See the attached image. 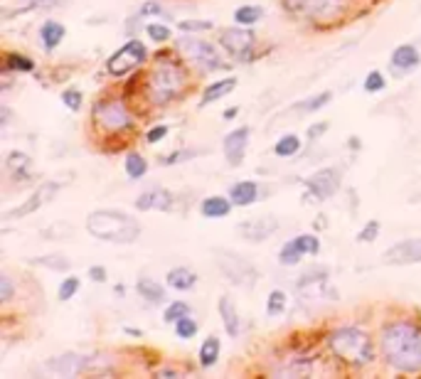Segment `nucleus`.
I'll list each match as a JSON object with an SVG mask.
<instances>
[{"label":"nucleus","instance_id":"34","mask_svg":"<svg viewBox=\"0 0 421 379\" xmlns=\"http://www.w3.org/2000/svg\"><path fill=\"white\" fill-rule=\"evenodd\" d=\"M286 306H288V295L281 289L271 291L269 298H266V313H269L271 318L283 315V313H286Z\"/></svg>","mask_w":421,"mask_h":379},{"label":"nucleus","instance_id":"35","mask_svg":"<svg viewBox=\"0 0 421 379\" xmlns=\"http://www.w3.org/2000/svg\"><path fill=\"white\" fill-rule=\"evenodd\" d=\"M330 99H333L330 91H323V94H318V97H310V99H306V101H298L293 108H296V111H303V113H313V111H320L323 106H328Z\"/></svg>","mask_w":421,"mask_h":379},{"label":"nucleus","instance_id":"3","mask_svg":"<svg viewBox=\"0 0 421 379\" xmlns=\"http://www.w3.org/2000/svg\"><path fill=\"white\" fill-rule=\"evenodd\" d=\"M163 59L153 67V72L146 79V97L151 99V104L156 106H165V104L175 101V99L185 91L187 74L173 59H165V55H160Z\"/></svg>","mask_w":421,"mask_h":379},{"label":"nucleus","instance_id":"25","mask_svg":"<svg viewBox=\"0 0 421 379\" xmlns=\"http://www.w3.org/2000/svg\"><path fill=\"white\" fill-rule=\"evenodd\" d=\"M62 0H20L17 6H6L0 10V17L3 20H12L15 15H23V12H32V10H42V8H52Z\"/></svg>","mask_w":421,"mask_h":379},{"label":"nucleus","instance_id":"19","mask_svg":"<svg viewBox=\"0 0 421 379\" xmlns=\"http://www.w3.org/2000/svg\"><path fill=\"white\" fill-rule=\"evenodd\" d=\"M219 318H222V325H225L227 335L236 338L242 333V320H239V311H236V303L232 300V295H222L219 298Z\"/></svg>","mask_w":421,"mask_h":379},{"label":"nucleus","instance_id":"54","mask_svg":"<svg viewBox=\"0 0 421 379\" xmlns=\"http://www.w3.org/2000/svg\"><path fill=\"white\" fill-rule=\"evenodd\" d=\"M126 333H129L131 338H140V335H143V330H135V328H126Z\"/></svg>","mask_w":421,"mask_h":379},{"label":"nucleus","instance_id":"32","mask_svg":"<svg viewBox=\"0 0 421 379\" xmlns=\"http://www.w3.org/2000/svg\"><path fill=\"white\" fill-rule=\"evenodd\" d=\"M124 165H126V175H129L131 180H140V177L148 173V163L140 153H129Z\"/></svg>","mask_w":421,"mask_h":379},{"label":"nucleus","instance_id":"50","mask_svg":"<svg viewBox=\"0 0 421 379\" xmlns=\"http://www.w3.org/2000/svg\"><path fill=\"white\" fill-rule=\"evenodd\" d=\"M89 278H91V281H96V283H104L109 278V273H106V269H104V266H91L89 269Z\"/></svg>","mask_w":421,"mask_h":379},{"label":"nucleus","instance_id":"44","mask_svg":"<svg viewBox=\"0 0 421 379\" xmlns=\"http://www.w3.org/2000/svg\"><path fill=\"white\" fill-rule=\"evenodd\" d=\"M377 237H380V222H377V220H370L365 226H362V232L357 234V242L370 244V242H375Z\"/></svg>","mask_w":421,"mask_h":379},{"label":"nucleus","instance_id":"46","mask_svg":"<svg viewBox=\"0 0 421 379\" xmlns=\"http://www.w3.org/2000/svg\"><path fill=\"white\" fill-rule=\"evenodd\" d=\"M387 86V79L382 77V72H370L365 77V91L375 94V91H382Z\"/></svg>","mask_w":421,"mask_h":379},{"label":"nucleus","instance_id":"37","mask_svg":"<svg viewBox=\"0 0 421 379\" xmlns=\"http://www.w3.org/2000/svg\"><path fill=\"white\" fill-rule=\"evenodd\" d=\"M6 69H10V72H32L35 62L25 55H8L6 57Z\"/></svg>","mask_w":421,"mask_h":379},{"label":"nucleus","instance_id":"49","mask_svg":"<svg viewBox=\"0 0 421 379\" xmlns=\"http://www.w3.org/2000/svg\"><path fill=\"white\" fill-rule=\"evenodd\" d=\"M168 130H170V128H168V126H163V124H160V126H153V128L148 130L146 141L151 143V146H153V143H160L165 136H168Z\"/></svg>","mask_w":421,"mask_h":379},{"label":"nucleus","instance_id":"30","mask_svg":"<svg viewBox=\"0 0 421 379\" xmlns=\"http://www.w3.org/2000/svg\"><path fill=\"white\" fill-rule=\"evenodd\" d=\"M298 150H301V138H298L296 133L281 136L274 146V155H279V158H291V155H296Z\"/></svg>","mask_w":421,"mask_h":379},{"label":"nucleus","instance_id":"33","mask_svg":"<svg viewBox=\"0 0 421 379\" xmlns=\"http://www.w3.org/2000/svg\"><path fill=\"white\" fill-rule=\"evenodd\" d=\"M32 264L37 266H45V269H52V271H69L72 269V261L62 254H50V256H39V259H32Z\"/></svg>","mask_w":421,"mask_h":379},{"label":"nucleus","instance_id":"18","mask_svg":"<svg viewBox=\"0 0 421 379\" xmlns=\"http://www.w3.org/2000/svg\"><path fill=\"white\" fill-rule=\"evenodd\" d=\"M135 210L148 212V210H160V212H170L173 210V195L163 187H153V190H146L140 193L138 200H135Z\"/></svg>","mask_w":421,"mask_h":379},{"label":"nucleus","instance_id":"47","mask_svg":"<svg viewBox=\"0 0 421 379\" xmlns=\"http://www.w3.org/2000/svg\"><path fill=\"white\" fill-rule=\"evenodd\" d=\"M62 104L69 108V111H79V108H82V91L79 89L62 91Z\"/></svg>","mask_w":421,"mask_h":379},{"label":"nucleus","instance_id":"9","mask_svg":"<svg viewBox=\"0 0 421 379\" xmlns=\"http://www.w3.org/2000/svg\"><path fill=\"white\" fill-rule=\"evenodd\" d=\"M254 37L252 30H244V28H225L219 32V45L225 47L234 59L239 62H249L254 57Z\"/></svg>","mask_w":421,"mask_h":379},{"label":"nucleus","instance_id":"51","mask_svg":"<svg viewBox=\"0 0 421 379\" xmlns=\"http://www.w3.org/2000/svg\"><path fill=\"white\" fill-rule=\"evenodd\" d=\"M326 130H328V124H326V121H320V124H315V126H310V128H308V138H310V141H315V138H320Z\"/></svg>","mask_w":421,"mask_h":379},{"label":"nucleus","instance_id":"40","mask_svg":"<svg viewBox=\"0 0 421 379\" xmlns=\"http://www.w3.org/2000/svg\"><path fill=\"white\" fill-rule=\"evenodd\" d=\"M195 333H197V323H195V320H192L190 315L180 318L178 323H175V335H178V338H183V340H190Z\"/></svg>","mask_w":421,"mask_h":379},{"label":"nucleus","instance_id":"41","mask_svg":"<svg viewBox=\"0 0 421 379\" xmlns=\"http://www.w3.org/2000/svg\"><path fill=\"white\" fill-rule=\"evenodd\" d=\"M214 25L209 20H180L178 23V30L180 32H207L212 30Z\"/></svg>","mask_w":421,"mask_h":379},{"label":"nucleus","instance_id":"45","mask_svg":"<svg viewBox=\"0 0 421 379\" xmlns=\"http://www.w3.org/2000/svg\"><path fill=\"white\" fill-rule=\"evenodd\" d=\"M200 153V150H192V148H187V150H175V153L165 155V158H160V163L163 165H175V163H185V160H192L195 155Z\"/></svg>","mask_w":421,"mask_h":379},{"label":"nucleus","instance_id":"29","mask_svg":"<svg viewBox=\"0 0 421 379\" xmlns=\"http://www.w3.org/2000/svg\"><path fill=\"white\" fill-rule=\"evenodd\" d=\"M310 360H291L288 365H279L274 369L276 377H308L310 374Z\"/></svg>","mask_w":421,"mask_h":379},{"label":"nucleus","instance_id":"7","mask_svg":"<svg viewBox=\"0 0 421 379\" xmlns=\"http://www.w3.org/2000/svg\"><path fill=\"white\" fill-rule=\"evenodd\" d=\"M217 266L219 271L225 273V278L234 286H244V289H252L254 283L259 281V271L252 261L242 259V256L230 254V251H217Z\"/></svg>","mask_w":421,"mask_h":379},{"label":"nucleus","instance_id":"43","mask_svg":"<svg viewBox=\"0 0 421 379\" xmlns=\"http://www.w3.org/2000/svg\"><path fill=\"white\" fill-rule=\"evenodd\" d=\"M12 295H15V286H12L10 276H8V273H0V303L8 306L12 300Z\"/></svg>","mask_w":421,"mask_h":379},{"label":"nucleus","instance_id":"20","mask_svg":"<svg viewBox=\"0 0 421 379\" xmlns=\"http://www.w3.org/2000/svg\"><path fill=\"white\" fill-rule=\"evenodd\" d=\"M421 64V55L414 45H399L397 50L392 52V59H389V67L394 72H409V69L419 67Z\"/></svg>","mask_w":421,"mask_h":379},{"label":"nucleus","instance_id":"24","mask_svg":"<svg viewBox=\"0 0 421 379\" xmlns=\"http://www.w3.org/2000/svg\"><path fill=\"white\" fill-rule=\"evenodd\" d=\"M232 200L222 197V195H212V197H205L203 204H200V212H203V217H207V220H222V217H227L232 212Z\"/></svg>","mask_w":421,"mask_h":379},{"label":"nucleus","instance_id":"6","mask_svg":"<svg viewBox=\"0 0 421 379\" xmlns=\"http://www.w3.org/2000/svg\"><path fill=\"white\" fill-rule=\"evenodd\" d=\"M148 59V50L140 40H129L121 50H116L106 59L109 77H126L129 72L138 69Z\"/></svg>","mask_w":421,"mask_h":379},{"label":"nucleus","instance_id":"38","mask_svg":"<svg viewBox=\"0 0 421 379\" xmlns=\"http://www.w3.org/2000/svg\"><path fill=\"white\" fill-rule=\"evenodd\" d=\"M79 289H82V281H79L77 276H67L62 283H59V291H57V298H59V300H69V298H74V293H79Z\"/></svg>","mask_w":421,"mask_h":379},{"label":"nucleus","instance_id":"8","mask_svg":"<svg viewBox=\"0 0 421 379\" xmlns=\"http://www.w3.org/2000/svg\"><path fill=\"white\" fill-rule=\"evenodd\" d=\"M178 50H183L192 62L200 64L203 69H209V72L227 67V64L222 62V57H219L217 47L205 40H197V37H183V40H178Z\"/></svg>","mask_w":421,"mask_h":379},{"label":"nucleus","instance_id":"36","mask_svg":"<svg viewBox=\"0 0 421 379\" xmlns=\"http://www.w3.org/2000/svg\"><path fill=\"white\" fill-rule=\"evenodd\" d=\"M185 315H190V306H187V303H183V300H173V303L165 308L163 320H165V323H178L180 318H185Z\"/></svg>","mask_w":421,"mask_h":379},{"label":"nucleus","instance_id":"31","mask_svg":"<svg viewBox=\"0 0 421 379\" xmlns=\"http://www.w3.org/2000/svg\"><path fill=\"white\" fill-rule=\"evenodd\" d=\"M261 17H264V8L261 6H242V8H236L234 10V23L244 25V28L256 25Z\"/></svg>","mask_w":421,"mask_h":379},{"label":"nucleus","instance_id":"27","mask_svg":"<svg viewBox=\"0 0 421 379\" xmlns=\"http://www.w3.org/2000/svg\"><path fill=\"white\" fill-rule=\"evenodd\" d=\"M135 291H138L140 298H146L148 303H163V300L168 298L163 286L158 281H153V278H140V281L135 283Z\"/></svg>","mask_w":421,"mask_h":379},{"label":"nucleus","instance_id":"1","mask_svg":"<svg viewBox=\"0 0 421 379\" xmlns=\"http://www.w3.org/2000/svg\"><path fill=\"white\" fill-rule=\"evenodd\" d=\"M380 350L389 367L399 372H419L421 369V328L409 320L389 323L380 335Z\"/></svg>","mask_w":421,"mask_h":379},{"label":"nucleus","instance_id":"11","mask_svg":"<svg viewBox=\"0 0 421 379\" xmlns=\"http://www.w3.org/2000/svg\"><path fill=\"white\" fill-rule=\"evenodd\" d=\"M340 185H343V175H340V170H337V168H323V170H318L315 175H310L308 180H306V193H308L313 200H318V202H326V200H330L333 195L340 190Z\"/></svg>","mask_w":421,"mask_h":379},{"label":"nucleus","instance_id":"2","mask_svg":"<svg viewBox=\"0 0 421 379\" xmlns=\"http://www.w3.org/2000/svg\"><path fill=\"white\" fill-rule=\"evenodd\" d=\"M86 232L99 242L133 244L140 237V224L124 210H96L86 217Z\"/></svg>","mask_w":421,"mask_h":379},{"label":"nucleus","instance_id":"16","mask_svg":"<svg viewBox=\"0 0 421 379\" xmlns=\"http://www.w3.org/2000/svg\"><path fill=\"white\" fill-rule=\"evenodd\" d=\"M384 264L389 266H411V264H421V237L404 239V242L394 244L384 251Z\"/></svg>","mask_w":421,"mask_h":379},{"label":"nucleus","instance_id":"14","mask_svg":"<svg viewBox=\"0 0 421 379\" xmlns=\"http://www.w3.org/2000/svg\"><path fill=\"white\" fill-rule=\"evenodd\" d=\"M279 229V220L271 215L266 217H254V220H244L236 224V234L244 239V242H252V244H259V242H266L271 239Z\"/></svg>","mask_w":421,"mask_h":379},{"label":"nucleus","instance_id":"28","mask_svg":"<svg viewBox=\"0 0 421 379\" xmlns=\"http://www.w3.org/2000/svg\"><path fill=\"white\" fill-rule=\"evenodd\" d=\"M219 347H222V342H219V338H214V335H209V338H205L203 347H200V365H203L205 369L214 367L219 360Z\"/></svg>","mask_w":421,"mask_h":379},{"label":"nucleus","instance_id":"5","mask_svg":"<svg viewBox=\"0 0 421 379\" xmlns=\"http://www.w3.org/2000/svg\"><path fill=\"white\" fill-rule=\"evenodd\" d=\"M94 124L106 133H124L133 126V116L121 99H102L94 104Z\"/></svg>","mask_w":421,"mask_h":379},{"label":"nucleus","instance_id":"52","mask_svg":"<svg viewBox=\"0 0 421 379\" xmlns=\"http://www.w3.org/2000/svg\"><path fill=\"white\" fill-rule=\"evenodd\" d=\"M236 113H239V108H236V106H230L225 113H222V119H225V121H232V119L236 116Z\"/></svg>","mask_w":421,"mask_h":379},{"label":"nucleus","instance_id":"12","mask_svg":"<svg viewBox=\"0 0 421 379\" xmlns=\"http://www.w3.org/2000/svg\"><path fill=\"white\" fill-rule=\"evenodd\" d=\"M320 251V239L315 234H301L296 239H288L279 251V261L283 266H296L303 256H315Z\"/></svg>","mask_w":421,"mask_h":379},{"label":"nucleus","instance_id":"42","mask_svg":"<svg viewBox=\"0 0 421 379\" xmlns=\"http://www.w3.org/2000/svg\"><path fill=\"white\" fill-rule=\"evenodd\" d=\"M146 32L153 42H168L170 40V28L163 23H151L146 25Z\"/></svg>","mask_w":421,"mask_h":379},{"label":"nucleus","instance_id":"17","mask_svg":"<svg viewBox=\"0 0 421 379\" xmlns=\"http://www.w3.org/2000/svg\"><path fill=\"white\" fill-rule=\"evenodd\" d=\"M249 126H239L236 130H232V133H227L225 136V143H222V148H225V155H227V163L232 165V168H236V165L244 163V153H247V143H249Z\"/></svg>","mask_w":421,"mask_h":379},{"label":"nucleus","instance_id":"22","mask_svg":"<svg viewBox=\"0 0 421 379\" xmlns=\"http://www.w3.org/2000/svg\"><path fill=\"white\" fill-rule=\"evenodd\" d=\"M64 35H67V28H64L62 23H57V20H45L42 28H39V42H42V47H45L47 52H52L62 45Z\"/></svg>","mask_w":421,"mask_h":379},{"label":"nucleus","instance_id":"39","mask_svg":"<svg viewBox=\"0 0 421 379\" xmlns=\"http://www.w3.org/2000/svg\"><path fill=\"white\" fill-rule=\"evenodd\" d=\"M6 165H8V170L12 173V177H17L20 173H25V168L30 165V158L25 153H10V155H8V160H6Z\"/></svg>","mask_w":421,"mask_h":379},{"label":"nucleus","instance_id":"48","mask_svg":"<svg viewBox=\"0 0 421 379\" xmlns=\"http://www.w3.org/2000/svg\"><path fill=\"white\" fill-rule=\"evenodd\" d=\"M140 17H151V15H163V6L158 3V0H146L138 10Z\"/></svg>","mask_w":421,"mask_h":379},{"label":"nucleus","instance_id":"53","mask_svg":"<svg viewBox=\"0 0 421 379\" xmlns=\"http://www.w3.org/2000/svg\"><path fill=\"white\" fill-rule=\"evenodd\" d=\"M156 374H158V377H170V379H173V377H180V374L175 372V369H160V372H156Z\"/></svg>","mask_w":421,"mask_h":379},{"label":"nucleus","instance_id":"13","mask_svg":"<svg viewBox=\"0 0 421 379\" xmlns=\"http://www.w3.org/2000/svg\"><path fill=\"white\" fill-rule=\"evenodd\" d=\"M99 362L96 355H79V352H67V355L52 357L47 367L52 374H59V377H77V374L86 372L89 367Z\"/></svg>","mask_w":421,"mask_h":379},{"label":"nucleus","instance_id":"10","mask_svg":"<svg viewBox=\"0 0 421 379\" xmlns=\"http://www.w3.org/2000/svg\"><path fill=\"white\" fill-rule=\"evenodd\" d=\"M283 6L306 20H326L343 10V0H283Z\"/></svg>","mask_w":421,"mask_h":379},{"label":"nucleus","instance_id":"23","mask_svg":"<svg viewBox=\"0 0 421 379\" xmlns=\"http://www.w3.org/2000/svg\"><path fill=\"white\" fill-rule=\"evenodd\" d=\"M259 197V185L254 180H242L236 185L230 187V200L236 204V207H247V204H254Z\"/></svg>","mask_w":421,"mask_h":379},{"label":"nucleus","instance_id":"15","mask_svg":"<svg viewBox=\"0 0 421 379\" xmlns=\"http://www.w3.org/2000/svg\"><path fill=\"white\" fill-rule=\"evenodd\" d=\"M59 193V182H42V185L35 190L32 195H30L28 200H25L23 204H17L15 210H10L6 215V220L10 222V220H20V217H28V215H32V212H37L39 207H45L47 202H50L55 195Z\"/></svg>","mask_w":421,"mask_h":379},{"label":"nucleus","instance_id":"4","mask_svg":"<svg viewBox=\"0 0 421 379\" xmlns=\"http://www.w3.org/2000/svg\"><path fill=\"white\" fill-rule=\"evenodd\" d=\"M328 347L335 357H343L350 365H370L375 360V342L370 333L359 328H337L328 335Z\"/></svg>","mask_w":421,"mask_h":379},{"label":"nucleus","instance_id":"26","mask_svg":"<svg viewBox=\"0 0 421 379\" xmlns=\"http://www.w3.org/2000/svg\"><path fill=\"white\" fill-rule=\"evenodd\" d=\"M165 283H168L173 291H190V289H195L197 273H192L190 269H185V266L170 269L168 276H165Z\"/></svg>","mask_w":421,"mask_h":379},{"label":"nucleus","instance_id":"21","mask_svg":"<svg viewBox=\"0 0 421 379\" xmlns=\"http://www.w3.org/2000/svg\"><path fill=\"white\" fill-rule=\"evenodd\" d=\"M234 89H236V77H225V79H217L214 84H209L207 89H205L203 99H200V108L209 106V104L219 101V99L230 97Z\"/></svg>","mask_w":421,"mask_h":379}]
</instances>
